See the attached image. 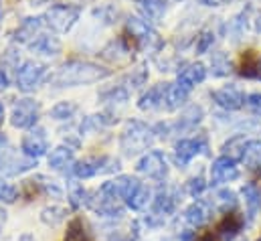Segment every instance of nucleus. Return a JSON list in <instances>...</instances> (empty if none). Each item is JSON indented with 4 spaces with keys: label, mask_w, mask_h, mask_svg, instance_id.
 Returning a JSON list of instances; mask_svg holds the SVG:
<instances>
[{
    "label": "nucleus",
    "mask_w": 261,
    "mask_h": 241,
    "mask_svg": "<svg viewBox=\"0 0 261 241\" xmlns=\"http://www.w3.org/2000/svg\"><path fill=\"white\" fill-rule=\"evenodd\" d=\"M202 116H204V112H202V108H200V106H191V108H187V110L182 112L180 120H178V124H176L174 128H176V130H180V132L193 130L196 124L202 120Z\"/></svg>",
    "instance_id": "nucleus-28"
},
{
    "label": "nucleus",
    "mask_w": 261,
    "mask_h": 241,
    "mask_svg": "<svg viewBox=\"0 0 261 241\" xmlns=\"http://www.w3.org/2000/svg\"><path fill=\"white\" fill-rule=\"evenodd\" d=\"M81 8L75 4H55L45 12V25L55 33H69L73 25L79 20Z\"/></svg>",
    "instance_id": "nucleus-4"
},
{
    "label": "nucleus",
    "mask_w": 261,
    "mask_h": 241,
    "mask_svg": "<svg viewBox=\"0 0 261 241\" xmlns=\"http://www.w3.org/2000/svg\"><path fill=\"white\" fill-rule=\"evenodd\" d=\"M49 166L53 171H67L75 166V152L71 146H57L49 154Z\"/></svg>",
    "instance_id": "nucleus-20"
},
{
    "label": "nucleus",
    "mask_w": 261,
    "mask_h": 241,
    "mask_svg": "<svg viewBox=\"0 0 261 241\" xmlns=\"http://www.w3.org/2000/svg\"><path fill=\"white\" fill-rule=\"evenodd\" d=\"M259 79H261V65H259Z\"/></svg>",
    "instance_id": "nucleus-46"
},
{
    "label": "nucleus",
    "mask_w": 261,
    "mask_h": 241,
    "mask_svg": "<svg viewBox=\"0 0 261 241\" xmlns=\"http://www.w3.org/2000/svg\"><path fill=\"white\" fill-rule=\"evenodd\" d=\"M166 85L168 83H156L152 85L138 102V108L148 112V110H158V108H164V93H166Z\"/></svg>",
    "instance_id": "nucleus-19"
},
{
    "label": "nucleus",
    "mask_w": 261,
    "mask_h": 241,
    "mask_svg": "<svg viewBox=\"0 0 261 241\" xmlns=\"http://www.w3.org/2000/svg\"><path fill=\"white\" fill-rule=\"evenodd\" d=\"M67 211L63 207H45L43 211H41V221L45 223V225H51V227H55V225H59L63 219H65Z\"/></svg>",
    "instance_id": "nucleus-32"
},
{
    "label": "nucleus",
    "mask_w": 261,
    "mask_h": 241,
    "mask_svg": "<svg viewBox=\"0 0 261 241\" xmlns=\"http://www.w3.org/2000/svg\"><path fill=\"white\" fill-rule=\"evenodd\" d=\"M170 2H180V0H170Z\"/></svg>",
    "instance_id": "nucleus-47"
},
{
    "label": "nucleus",
    "mask_w": 261,
    "mask_h": 241,
    "mask_svg": "<svg viewBox=\"0 0 261 241\" xmlns=\"http://www.w3.org/2000/svg\"><path fill=\"white\" fill-rule=\"evenodd\" d=\"M213 205H215L221 213L229 215V211H233V209L237 207V195H235L233 190H229V188H221V190L215 192Z\"/></svg>",
    "instance_id": "nucleus-27"
},
{
    "label": "nucleus",
    "mask_w": 261,
    "mask_h": 241,
    "mask_svg": "<svg viewBox=\"0 0 261 241\" xmlns=\"http://www.w3.org/2000/svg\"><path fill=\"white\" fill-rule=\"evenodd\" d=\"M213 45H215V33H213V31H202V33L196 37V53H198V55L208 53Z\"/></svg>",
    "instance_id": "nucleus-35"
},
{
    "label": "nucleus",
    "mask_w": 261,
    "mask_h": 241,
    "mask_svg": "<svg viewBox=\"0 0 261 241\" xmlns=\"http://www.w3.org/2000/svg\"><path fill=\"white\" fill-rule=\"evenodd\" d=\"M138 173L154 179V181H164L168 177V158L160 150H150L138 160Z\"/></svg>",
    "instance_id": "nucleus-5"
},
{
    "label": "nucleus",
    "mask_w": 261,
    "mask_h": 241,
    "mask_svg": "<svg viewBox=\"0 0 261 241\" xmlns=\"http://www.w3.org/2000/svg\"><path fill=\"white\" fill-rule=\"evenodd\" d=\"M185 221L191 225V227H204L208 221H211V205L204 203V201H195L193 205L187 207L185 211Z\"/></svg>",
    "instance_id": "nucleus-16"
},
{
    "label": "nucleus",
    "mask_w": 261,
    "mask_h": 241,
    "mask_svg": "<svg viewBox=\"0 0 261 241\" xmlns=\"http://www.w3.org/2000/svg\"><path fill=\"white\" fill-rule=\"evenodd\" d=\"M208 150V142L204 136H196V138H182L174 144V162L185 168L195 156L198 154H206Z\"/></svg>",
    "instance_id": "nucleus-7"
},
{
    "label": "nucleus",
    "mask_w": 261,
    "mask_h": 241,
    "mask_svg": "<svg viewBox=\"0 0 261 241\" xmlns=\"http://www.w3.org/2000/svg\"><path fill=\"white\" fill-rule=\"evenodd\" d=\"M241 162L249 171H259L261 168V140H247Z\"/></svg>",
    "instance_id": "nucleus-25"
},
{
    "label": "nucleus",
    "mask_w": 261,
    "mask_h": 241,
    "mask_svg": "<svg viewBox=\"0 0 261 241\" xmlns=\"http://www.w3.org/2000/svg\"><path fill=\"white\" fill-rule=\"evenodd\" d=\"M65 241H87V231H85V223L83 219H73L67 227Z\"/></svg>",
    "instance_id": "nucleus-33"
},
{
    "label": "nucleus",
    "mask_w": 261,
    "mask_h": 241,
    "mask_svg": "<svg viewBox=\"0 0 261 241\" xmlns=\"http://www.w3.org/2000/svg\"><path fill=\"white\" fill-rule=\"evenodd\" d=\"M241 241H247V239H241Z\"/></svg>",
    "instance_id": "nucleus-48"
},
{
    "label": "nucleus",
    "mask_w": 261,
    "mask_h": 241,
    "mask_svg": "<svg viewBox=\"0 0 261 241\" xmlns=\"http://www.w3.org/2000/svg\"><path fill=\"white\" fill-rule=\"evenodd\" d=\"M47 75V67L43 63L37 61H24L18 69H16V87L24 93L33 91L35 87H39V83L43 81V77Z\"/></svg>",
    "instance_id": "nucleus-8"
},
{
    "label": "nucleus",
    "mask_w": 261,
    "mask_h": 241,
    "mask_svg": "<svg viewBox=\"0 0 261 241\" xmlns=\"http://www.w3.org/2000/svg\"><path fill=\"white\" fill-rule=\"evenodd\" d=\"M6 85H8V75H6V73L0 69V89H4Z\"/></svg>",
    "instance_id": "nucleus-41"
},
{
    "label": "nucleus",
    "mask_w": 261,
    "mask_h": 241,
    "mask_svg": "<svg viewBox=\"0 0 261 241\" xmlns=\"http://www.w3.org/2000/svg\"><path fill=\"white\" fill-rule=\"evenodd\" d=\"M211 67H213V75H215V77L229 75V71H231V61L227 57V53H223V51L213 53V57H211Z\"/></svg>",
    "instance_id": "nucleus-31"
},
{
    "label": "nucleus",
    "mask_w": 261,
    "mask_h": 241,
    "mask_svg": "<svg viewBox=\"0 0 261 241\" xmlns=\"http://www.w3.org/2000/svg\"><path fill=\"white\" fill-rule=\"evenodd\" d=\"M245 108H247L249 114L261 118V93H249L245 98Z\"/></svg>",
    "instance_id": "nucleus-38"
},
{
    "label": "nucleus",
    "mask_w": 261,
    "mask_h": 241,
    "mask_svg": "<svg viewBox=\"0 0 261 241\" xmlns=\"http://www.w3.org/2000/svg\"><path fill=\"white\" fill-rule=\"evenodd\" d=\"M31 51L39 53V55H45V57H55L61 53V41L57 37H51V35H39L31 45Z\"/></svg>",
    "instance_id": "nucleus-21"
},
{
    "label": "nucleus",
    "mask_w": 261,
    "mask_h": 241,
    "mask_svg": "<svg viewBox=\"0 0 261 241\" xmlns=\"http://www.w3.org/2000/svg\"><path fill=\"white\" fill-rule=\"evenodd\" d=\"M120 168V162L108 156H93V158H85L81 162H75L73 166V175L77 179H91L99 173H114Z\"/></svg>",
    "instance_id": "nucleus-9"
},
{
    "label": "nucleus",
    "mask_w": 261,
    "mask_h": 241,
    "mask_svg": "<svg viewBox=\"0 0 261 241\" xmlns=\"http://www.w3.org/2000/svg\"><path fill=\"white\" fill-rule=\"evenodd\" d=\"M206 188V182H204V179L198 175V177H193L191 181H189V184H187V192L191 195V197H200L202 195V190Z\"/></svg>",
    "instance_id": "nucleus-39"
},
{
    "label": "nucleus",
    "mask_w": 261,
    "mask_h": 241,
    "mask_svg": "<svg viewBox=\"0 0 261 241\" xmlns=\"http://www.w3.org/2000/svg\"><path fill=\"white\" fill-rule=\"evenodd\" d=\"M243 201H245V211H247V219L253 221L261 211V188L255 182H247L241 188Z\"/></svg>",
    "instance_id": "nucleus-18"
},
{
    "label": "nucleus",
    "mask_w": 261,
    "mask_h": 241,
    "mask_svg": "<svg viewBox=\"0 0 261 241\" xmlns=\"http://www.w3.org/2000/svg\"><path fill=\"white\" fill-rule=\"evenodd\" d=\"M204 79H206V67L202 63H191L178 73L176 83L180 87H185L187 91H191V89H195L196 85H200Z\"/></svg>",
    "instance_id": "nucleus-14"
},
{
    "label": "nucleus",
    "mask_w": 261,
    "mask_h": 241,
    "mask_svg": "<svg viewBox=\"0 0 261 241\" xmlns=\"http://www.w3.org/2000/svg\"><path fill=\"white\" fill-rule=\"evenodd\" d=\"M150 201H152V190H150V186L144 184V182H140L138 188L132 192V197L126 201V205H128L130 209H134V211H144V209L150 205Z\"/></svg>",
    "instance_id": "nucleus-26"
},
{
    "label": "nucleus",
    "mask_w": 261,
    "mask_h": 241,
    "mask_svg": "<svg viewBox=\"0 0 261 241\" xmlns=\"http://www.w3.org/2000/svg\"><path fill=\"white\" fill-rule=\"evenodd\" d=\"M128 98H130V91L126 87H122V85H118V87L101 93V100L103 102H128Z\"/></svg>",
    "instance_id": "nucleus-36"
},
{
    "label": "nucleus",
    "mask_w": 261,
    "mask_h": 241,
    "mask_svg": "<svg viewBox=\"0 0 261 241\" xmlns=\"http://www.w3.org/2000/svg\"><path fill=\"white\" fill-rule=\"evenodd\" d=\"M136 4H138L142 18L150 25L160 22L166 14V2L164 0H136Z\"/></svg>",
    "instance_id": "nucleus-17"
},
{
    "label": "nucleus",
    "mask_w": 261,
    "mask_h": 241,
    "mask_svg": "<svg viewBox=\"0 0 261 241\" xmlns=\"http://www.w3.org/2000/svg\"><path fill=\"white\" fill-rule=\"evenodd\" d=\"M43 25H45V18L43 16H29V18H24L20 22V27L16 29V33H14V41L31 45L41 35Z\"/></svg>",
    "instance_id": "nucleus-15"
},
{
    "label": "nucleus",
    "mask_w": 261,
    "mask_h": 241,
    "mask_svg": "<svg viewBox=\"0 0 261 241\" xmlns=\"http://www.w3.org/2000/svg\"><path fill=\"white\" fill-rule=\"evenodd\" d=\"M247 140H249V138H245V136H241V134H239V136H233L229 142L223 144V154L229 156V158H233V160H241Z\"/></svg>",
    "instance_id": "nucleus-29"
},
{
    "label": "nucleus",
    "mask_w": 261,
    "mask_h": 241,
    "mask_svg": "<svg viewBox=\"0 0 261 241\" xmlns=\"http://www.w3.org/2000/svg\"><path fill=\"white\" fill-rule=\"evenodd\" d=\"M243 225H245V219H243L241 215L231 213V215H227V217L223 219V223L217 227V235L223 241H233V237L243 229Z\"/></svg>",
    "instance_id": "nucleus-23"
},
{
    "label": "nucleus",
    "mask_w": 261,
    "mask_h": 241,
    "mask_svg": "<svg viewBox=\"0 0 261 241\" xmlns=\"http://www.w3.org/2000/svg\"><path fill=\"white\" fill-rule=\"evenodd\" d=\"M196 241H213V237H202V239H196Z\"/></svg>",
    "instance_id": "nucleus-44"
},
{
    "label": "nucleus",
    "mask_w": 261,
    "mask_h": 241,
    "mask_svg": "<svg viewBox=\"0 0 261 241\" xmlns=\"http://www.w3.org/2000/svg\"><path fill=\"white\" fill-rule=\"evenodd\" d=\"M176 205H178V195L174 188H160L158 195L154 197L152 201V215L156 217H166V215H172L176 211Z\"/></svg>",
    "instance_id": "nucleus-13"
},
{
    "label": "nucleus",
    "mask_w": 261,
    "mask_h": 241,
    "mask_svg": "<svg viewBox=\"0 0 261 241\" xmlns=\"http://www.w3.org/2000/svg\"><path fill=\"white\" fill-rule=\"evenodd\" d=\"M189 93L185 87H180L178 83H168L166 85V93H164V108L168 112H174V110H180L187 100H189Z\"/></svg>",
    "instance_id": "nucleus-22"
},
{
    "label": "nucleus",
    "mask_w": 261,
    "mask_h": 241,
    "mask_svg": "<svg viewBox=\"0 0 261 241\" xmlns=\"http://www.w3.org/2000/svg\"><path fill=\"white\" fill-rule=\"evenodd\" d=\"M75 112H77V106L73 102H59L57 106H53L51 118L53 120H69V118H73Z\"/></svg>",
    "instance_id": "nucleus-34"
},
{
    "label": "nucleus",
    "mask_w": 261,
    "mask_h": 241,
    "mask_svg": "<svg viewBox=\"0 0 261 241\" xmlns=\"http://www.w3.org/2000/svg\"><path fill=\"white\" fill-rule=\"evenodd\" d=\"M110 75V69L91 63V61H67L63 63L53 75H51V85L55 87H75V85H87L101 81Z\"/></svg>",
    "instance_id": "nucleus-1"
},
{
    "label": "nucleus",
    "mask_w": 261,
    "mask_h": 241,
    "mask_svg": "<svg viewBox=\"0 0 261 241\" xmlns=\"http://www.w3.org/2000/svg\"><path fill=\"white\" fill-rule=\"evenodd\" d=\"M20 150L27 158H41L47 154L49 150V140H47V132L43 128H35L31 130L29 134L22 136V142H20Z\"/></svg>",
    "instance_id": "nucleus-11"
},
{
    "label": "nucleus",
    "mask_w": 261,
    "mask_h": 241,
    "mask_svg": "<svg viewBox=\"0 0 261 241\" xmlns=\"http://www.w3.org/2000/svg\"><path fill=\"white\" fill-rule=\"evenodd\" d=\"M18 199V188L10 182L0 181V201L2 203H14Z\"/></svg>",
    "instance_id": "nucleus-37"
},
{
    "label": "nucleus",
    "mask_w": 261,
    "mask_h": 241,
    "mask_svg": "<svg viewBox=\"0 0 261 241\" xmlns=\"http://www.w3.org/2000/svg\"><path fill=\"white\" fill-rule=\"evenodd\" d=\"M211 98H213V102H215L219 108H223V110H227V112H237V110L245 108V98H247V95H245L237 85H225V87L213 91Z\"/></svg>",
    "instance_id": "nucleus-12"
},
{
    "label": "nucleus",
    "mask_w": 261,
    "mask_h": 241,
    "mask_svg": "<svg viewBox=\"0 0 261 241\" xmlns=\"http://www.w3.org/2000/svg\"><path fill=\"white\" fill-rule=\"evenodd\" d=\"M146 79H148V71L144 69V67H140V69H134L130 75V81H132V87H140V85H144L146 83Z\"/></svg>",
    "instance_id": "nucleus-40"
},
{
    "label": "nucleus",
    "mask_w": 261,
    "mask_h": 241,
    "mask_svg": "<svg viewBox=\"0 0 261 241\" xmlns=\"http://www.w3.org/2000/svg\"><path fill=\"white\" fill-rule=\"evenodd\" d=\"M130 55H132V47L126 43V39H116V41H112V43L101 51V57H103V59L116 61V63L128 59Z\"/></svg>",
    "instance_id": "nucleus-24"
},
{
    "label": "nucleus",
    "mask_w": 261,
    "mask_h": 241,
    "mask_svg": "<svg viewBox=\"0 0 261 241\" xmlns=\"http://www.w3.org/2000/svg\"><path fill=\"white\" fill-rule=\"evenodd\" d=\"M6 223V211L0 207V229H2V225Z\"/></svg>",
    "instance_id": "nucleus-42"
},
{
    "label": "nucleus",
    "mask_w": 261,
    "mask_h": 241,
    "mask_svg": "<svg viewBox=\"0 0 261 241\" xmlns=\"http://www.w3.org/2000/svg\"><path fill=\"white\" fill-rule=\"evenodd\" d=\"M221 2H239V0H221Z\"/></svg>",
    "instance_id": "nucleus-45"
},
{
    "label": "nucleus",
    "mask_w": 261,
    "mask_h": 241,
    "mask_svg": "<svg viewBox=\"0 0 261 241\" xmlns=\"http://www.w3.org/2000/svg\"><path fill=\"white\" fill-rule=\"evenodd\" d=\"M152 142H154V128L140 120H132L120 138V146H122L124 154H128V156L148 150L152 146Z\"/></svg>",
    "instance_id": "nucleus-2"
},
{
    "label": "nucleus",
    "mask_w": 261,
    "mask_h": 241,
    "mask_svg": "<svg viewBox=\"0 0 261 241\" xmlns=\"http://www.w3.org/2000/svg\"><path fill=\"white\" fill-rule=\"evenodd\" d=\"M259 65L261 59L257 55H253V51H247L245 57H243V63H241V75L243 77H259Z\"/></svg>",
    "instance_id": "nucleus-30"
},
{
    "label": "nucleus",
    "mask_w": 261,
    "mask_h": 241,
    "mask_svg": "<svg viewBox=\"0 0 261 241\" xmlns=\"http://www.w3.org/2000/svg\"><path fill=\"white\" fill-rule=\"evenodd\" d=\"M39 114H41V106H39V102L31 100V98L18 100V102L12 106L10 124H12L14 128H20V130L33 128V126L37 124V120H39Z\"/></svg>",
    "instance_id": "nucleus-6"
},
{
    "label": "nucleus",
    "mask_w": 261,
    "mask_h": 241,
    "mask_svg": "<svg viewBox=\"0 0 261 241\" xmlns=\"http://www.w3.org/2000/svg\"><path fill=\"white\" fill-rule=\"evenodd\" d=\"M128 31L132 33L136 45L146 53V55H156L160 53V49L164 47V41L162 37L152 29L150 22H146L144 18H138V16H130L128 22H126Z\"/></svg>",
    "instance_id": "nucleus-3"
},
{
    "label": "nucleus",
    "mask_w": 261,
    "mask_h": 241,
    "mask_svg": "<svg viewBox=\"0 0 261 241\" xmlns=\"http://www.w3.org/2000/svg\"><path fill=\"white\" fill-rule=\"evenodd\" d=\"M239 179V166L237 160L229 158V156H219L213 160L211 164V184L219 186V184H227Z\"/></svg>",
    "instance_id": "nucleus-10"
},
{
    "label": "nucleus",
    "mask_w": 261,
    "mask_h": 241,
    "mask_svg": "<svg viewBox=\"0 0 261 241\" xmlns=\"http://www.w3.org/2000/svg\"><path fill=\"white\" fill-rule=\"evenodd\" d=\"M45 2H49V0H33V6H41V4H45Z\"/></svg>",
    "instance_id": "nucleus-43"
}]
</instances>
